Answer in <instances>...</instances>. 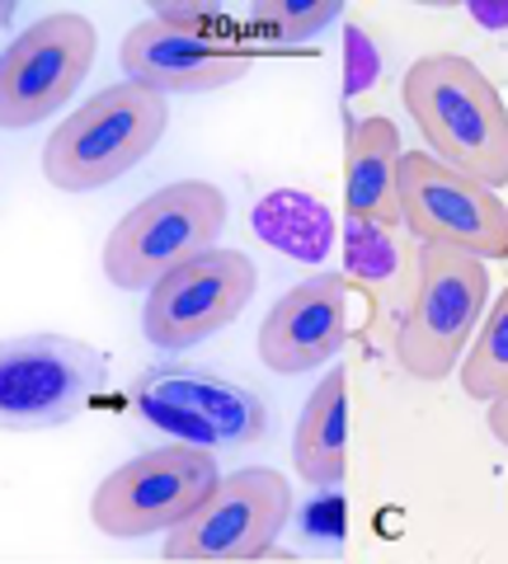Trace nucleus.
I'll return each mask as SVG.
<instances>
[{
	"label": "nucleus",
	"instance_id": "f257e3e1",
	"mask_svg": "<svg viewBox=\"0 0 508 564\" xmlns=\"http://www.w3.org/2000/svg\"><path fill=\"white\" fill-rule=\"evenodd\" d=\"M400 99L443 165L489 193L508 184V113L480 66L457 52H429L406 70Z\"/></svg>",
	"mask_w": 508,
	"mask_h": 564
},
{
	"label": "nucleus",
	"instance_id": "f03ea898",
	"mask_svg": "<svg viewBox=\"0 0 508 564\" xmlns=\"http://www.w3.org/2000/svg\"><path fill=\"white\" fill-rule=\"evenodd\" d=\"M170 128L161 90L122 80L85 99L80 109L43 141V174L62 193H90L142 165Z\"/></svg>",
	"mask_w": 508,
	"mask_h": 564
},
{
	"label": "nucleus",
	"instance_id": "7ed1b4c3",
	"mask_svg": "<svg viewBox=\"0 0 508 564\" xmlns=\"http://www.w3.org/2000/svg\"><path fill=\"white\" fill-rule=\"evenodd\" d=\"M226 231V193L207 180L155 188L104 240V278L122 292H147L180 263L207 254Z\"/></svg>",
	"mask_w": 508,
	"mask_h": 564
},
{
	"label": "nucleus",
	"instance_id": "20e7f679",
	"mask_svg": "<svg viewBox=\"0 0 508 564\" xmlns=\"http://www.w3.org/2000/svg\"><path fill=\"white\" fill-rule=\"evenodd\" d=\"M132 414L188 447H255L269 437V404L250 386L194 362H155L132 381Z\"/></svg>",
	"mask_w": 508,
	"mask_h": 564
},
{
	"label": "nucleus",
	"instance_id": "39448f33",
	"mask_svg": "<svg viewBox=\"0 0 508 564\" xmlns=\"http://www.w3.org/2000/svg\"><path fill=\"white\" fill-rule=\"evenodd\" d=\"M485 302H489L485 259L443 250V245H419L410 306L396 329L400 367H406L414 381L452 377V367H457Z\"/></svg>",
	"mask_w": 508,
	"mask_h": 564
},
{
	"label": "nucleus",
	"instance_id": "423d86ee",
	"mask_svg": "<svg viewBox=\"0 0 508 564\" xmlns=\"http://www.w3.org/2000/svg\"><path fill=\"white\" fill-rule=\"evenodd\" d=\"M109 358L72 334L0 339V433H43L80 419L104 391Z\"/></svg>",
	"mask_w": 508,
	"mask_h": 564
},
{
	"label": "nucleus",
	"instance_id": "0eeeda50",
	"mask_svg": "<svg viewBox=\"0 0 508 564\" xmlns=\"http://www.w3.org/2000/svg\"><path fill=\"white\" fill-rule=\"evenodd\" d=\"M292 480L269 466L231 470L203 494L194 513L170 527L165 564H245L259 560L292 518Z\"/></svg>",
	"mask_w": 508,
	"mask_h": 564
},
{
	"label": "nucleus",
	"instance_id": "6e6552de",
	"mask_svg": "<svg viewBox=\"0 0 508 564\" xmlns=\"http://www.w3.org/2000/svg\"><path fill=\"white\" fill-rule=\"evenodd\" d=\"M396 207L400 226L419 245H443L471 259H508V212L499 193L466 180L462 170L443 165L429 151L400 155L396 170Z\"/></svg>",
	"mask_w": 508,
	"mask_h": 564
},
{
	"label": "nucleus",
	"instance_id": "1a4fd4ad",
	"mask_svg": "<svg viewBox=\"0 0 508 564\" xmlns=\"http://www.w3.org/2000/svg\"><path fill=\"white\" fill-rule=\"evenodd\" d=\"M217 480L221 466L207 447H151L132 456L128 466H118L114 475H104L90 499V522L114 541H142L151 532H170L184 513H194Z\"/></svg>",
	"mask_w": 508,
	"mask_h": 564
},
{
	"label": "nucleus",
	"instance_id": "9d476101",
	"mask_svg": "<svg viewBox=\"0 0 508 564\" xmlns=\"http://www.w3.org/2000/svg\"><path fill=\"white\" fill-rule=\"evenodd\" d=\"M99 52L95 24L76 10H57L24 29L0 52V128L24 132L47 113H57L76 85L90 76Z\"/></svg>",
	"mask_w": 508,
	"mask_h": 564
},
{
	"label": "nucleus",
	"instance_id": "9b49d317",
	"mask_svg": "<svg viewBox=\"0 0 508 564\" xmlns=\"http://www.w3.org/2000/svg\"><path fill=\"white\" fill-rule=\"evenodd\" d=\"M255 282H259V273H255L250 254L213 245L207 254L180 263V269L165 273L155 288H147L142 334L165 352L194 348L207 334L240 321V311L250 306V296H255Z\"/></svg>",
	"mask_w": 508,
	"mask_h": 564
},
{
	"label": "nucleus",
	"instance_id": "f8f14e48",
	"mask_svg": "<svg viewBox=\"0 0 508 564\" xmlns=\"http://www.w3.org/2000/svg\"><path fill=\"white\" fill-rule=\"evenodd\" d=\"M118 62L128 80L151 85L161 95H207L240 80L255 66V52L240 39H194V33L142 20L122 39Z\"/></svg>",
	"mask_w": 508,
	"mask_h": 564
},
{
	"label": "nucleus",
	"instance_id": "ddd939ff",
	"mask_svg": "<svg viewBox=\"0 0 508 564\" xmlns=\"http://www.w3.org/2000/svg\"><path fill=\"white\" fill-rule=\"evenodd\" d=\"M348 339V278L315 273L278 302L259 325V358L278 377H302L339 358Z\"/></svg>",
	"mask_w": 508,
	"mask_h": 564
},
{
	"label": "nucleus",
	"instance_id": "4468645a",
	"mask_svg": "<svg viewBox=\"0 0 508 564\" xmlns=\"http://www.w3.org/2000/svg\"><path fill=\"white\" fill-rule=\"evenodd\" d=\"M400 132L391 118H348L344 137V212L354 221L400 226L396 207V170H400Z\"/></svg>",
	"mask_w": 508,
	"mask_h": 564
},
{
	"label": "nucleus",
	"instance_id": "2eb2a0df",
	"mask_svg": "<svg viewBox=\"0 0 508 564\" xmlns=\"http://www.w3.org/2000/svg\"><path fill=\"white\" fill-rule=\"evenodd\" d=\"M292 466L315 489H339L348 470V372L344 362L311 391L292 433Z\"/></svg>",
	"mask_w": 508,
	"mask_h": 564
},
{
	"label": "nucleus",
	"instance_id": "dca6fc26",
	"mask_svg": "<svg viewBox=\"0 0 508 564\" xmlns=\"http://www.w3.org/2000/svg\"><path fill=\"white\" fill-rule=\"evenodd\" d=\"M250 226L259 240L296 263H321L335 250V212L315 198V193H302V188L264 193V198L250 207Z\"/></svg>",
	"mask_w": 508,
	"mask_h": 564
},
{
	"label": "nucleus",
	"instance_id": "f3484780",
	"mask_svg": "<svg viewBox=\"0 0 508 564\" xmlns=\"http://www.w3.org/2000/svg\"><path fill=\"white\" fill-rule=\"evenodd\" d=\"M344 278L363 282L367 292H381L391 302L396 292L414 288V254L396 240V226H377V221H344Z\"/></svg>",
	"mask_w": 508,
	"mask_h": 564
},
{
	"label": "nucleus",
	"instance_id": "a211bd4d",
	"mask_svg": "<svg viewBox=\"0 0 508 564\" xmlns=\"http://www.w3.org/2000/svg\"><path fill=\"white\" fill-rule=\"evenodd\" d=\"M344 14L339 0H259V6H250V43L245 47H302L311 43L321 29H329Z\"/></svg>",
	"mask_w": 508,
	"mask_h": 564
},
{
	"label": "nucleus",
	"instance_id": "6ab92c4d",
	"mask_svg": "<svg viewBox=\"0 0 508 564\" xmlns=\"http://www.w3.org/2000/svg\"><path fill=\"white\" fill-rule=\"evenodd\" d=\"M462 391L476 400L508 395V296L504 292L489 306V321L480 329L476 348L462 358Z\"/></svg>",
	"mask_w": 508,
	"mask_h": 564
},
{
	"label": "nucleus",
	"instance_id": "aec40b11",
	"mask_svg": "<svg viewBox=\"0 0 508 564\" xmlns=\"http://www.w3.org/2000/svg\"><path fill=\"white\" fill-rule=\"evenodd\" d=\"M155 24L194 33V39H236V24L221 6H207V0H165V6L151 10Z\"/></svg>",
	"mask_w": 508,
	"mask_h": 564
},
{
	"label": "nucleus",
	"instance_id": "412c9836",
	"mask_svg": "<svg viewBox=\"0 0 508 564\" xmlns=\"http://www.w3.org/2000/svg\"><path fill=\"white\" fill-rule=\"evenodd\" d=\"M381 80V47L363 24H344V85L339 99H358Z\"/></svg>",
	"mask_w": 508,
	"mask_h": 564
},
{
	"label": "nucleus",
	"instance_id": "4be33fe9",
	"mask_svg": "<svg viewBox=\"0 0 508 564\" xmlns=\"http://www.w3.org/2000/svg\"><path fill=\"white\" fill-rule=\"evenodd\" d=\"M348 532V503L339 489H321L315 499L302 508V536L321 541V545H339Z\"/></svg>",
	"mask_w": 508,
	"mask_h": 564
},
{
	"label": "nucleus",
	"instance_id": "5701e85b",
	"mask_svg": "<svg viewBox=\"0 0 508 564\" xmlns=\"http://www.w3.org/2000/svg\"><path fill=\"white\" fill-rule=\"evenodd\" d=\"M471 14H476V24L480 29H504L508 24V10H504V0H471V6H466Z\"/></svg>",
	"mask_w": 508,
	"mask_h": 564
},
{
	"label": "nucleus",
	"instance_id": "b1692460",
	"mask_svg": "<svg viewBox=\"0 0 508 564\" xmlns=\"http://www.w3.org/2000/svg\"><path fill=\"white\" fill-rule=\"evenodd\" d=\"M485 404H489V433L504 443V437H508V404H504V395L499 400H485Z\"/></svg>",
	"mask_w": 508,
	"mask_h": 564
},
{
	"label": "nucleus",
	"instance_id": "393cba45",
	"mask_svg": "<svg viewBox=\"0 0 508 564\" xmlns=\"http://www.w3.org/2000/svg\"><path fill=\"white\" fill-rule=\"evenodd\" d=\"M14 20V0H0V29H6Z\"/></svg>",
	"mask_w": 508,
	"mask_h": 564
}]
</instances>
